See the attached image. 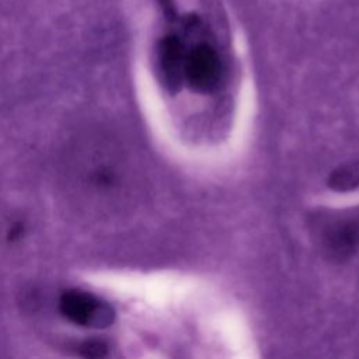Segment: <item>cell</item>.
Listing matches in <instances>:
<instances>
[{
	"instance_id": "6da1fadb",
	"label": "cell",
	"mask_w": 359,
	"mask_h": 359,
	"mask_svg": "<svg viewBox=\"0 0 359 359\" xmlns=\"http://www.w3.org/2000/svg\"><path fill=\"white\" fill-rule=\"evenodd\" d=\"M118 147L104 135L86 132L73 139L60 163V181L70 202L95 216L111 209L123 188Z\"/></svg>"
},
{
	"instance_id": "7a4b0ae2",
	"label": "cell",
	"mask_w": 359,
	"mask_h": 359,
	"mask_svg": "<svg viewBox=\"0 0 359 359\" xmlns=\"http://www.w3.org/2000/svg\"><path fill=\"white\" fill-rule=\"evenodd\" d=\"M184 80L198 93H212L224 80V65L217 50L209 43H198L185 50Z\"/></svg>"
},
{
	"instance_id": "3957f363",
	"label": "cell",
	"mask_w": 359,
	"mask_h": 359,
	"mask_svg": "<svg viewBox=\"0 0 359 359\" xmlns=\"http://www.w3.org/2000/svg\"><path fill=\"white\" fill-rule=\"evenodd\" d=\"M317 227L320 244L330 258H349L359 247V216H324L317 223Z\"/></svg>"
},
{
	"instance_id": "277c9868",
	"label": "cell",
	"mask_w": 359,
	"mask_h": 359,
	"mask_svg": "<svg viewBox=\"0 0 359 359\" xmlns=\"http://www.w3.org/2000/svg\"><path fill=\"white\" fill-rule=\"evenodd\" d=\"M57 304L62 316L76 325L108 327L114 321L111 306L83 290H66Z\"/></svg>"
},
{
	"instance_id": "5b68a950",
	"label": "cell",
	"mask_w": 359,
	"mask_h": 359,
	"mask_svg": "<svg viewBox=\"0 0 359 359\" xmlns=\"http://www.w3.org/2000/svg\"><path fill=\"white\" fill-rule=\"evenodd\" d=\"M185 48L177 35H165L157 46V66L164 87L177 91L184 80Z\"/></svg>"
},
{
	"instance_id": "8992f818",
	"label": "cell",
	"mask_w": 359,
	"mask_h": 359,
	"mask_svg": "<svg viewBox=\"0 0 359 359\" xmlns=\"http://www.w3.org/2000/svg\"><path fill=\"white\" fill-rule=\"evenodd\" d=\"M328 187L335 192H351L359 188V161L335 168L328 177Z\"/></svg>"
},
{
	"instance_id": "52a82bcc",
	"label": "cell",
	"mask_w": 359,
	"mask_h": 359,
	"mask_svg": "<svg viewBox=\"0 0 359 359\" xmlns=\"http://www.w3.org/2000/svg\"><path fill=\"white\" fill-rule=\"evenodd\" d=\"M81 352L87 358H100L107 352V345L100 341H88L81 346Z\"/></svg>"
}]
</instances>
